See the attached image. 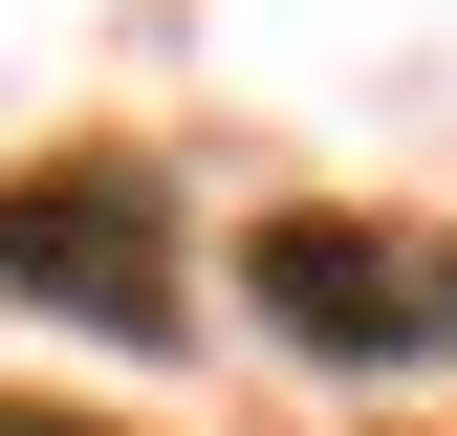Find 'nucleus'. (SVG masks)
<instances>
[{"label": "nucleus", "mask_w": 457, "mask_h": 436, "mask_svg": "<svg viewBox=\"0 0 457 436\" xmlns=\"http://www.w3.org/2000/svg\"><path fill=\"white\" fill-rule=\"evenodd\" d=\"M0 284L109 327V349H153L175 327V175H131V153H66V175L0 197Z\"/></svg>", "instance_id": "obj_2"}, {"label": "nucleus", "mask_w": 457, "mask_h": 436, "mask_svg": "<svg viewBox=\"0 0 457 436\" xmlns=\"http://www.w3.org/2000/svg\"><path fill=\"white\" fill-rule=\"evenodd\" d=\"M0 436H109V415H44V393H0Z\"/></svg>", "instance_id": "obj_3"}, {"label": "nucleus", "mask_w": 457, "mask_h": 436, "mask_svg": "<svg viewBox=\"0 0 457 436\" xmlns=\"http://www.w3.org/2000/svg\"><path fill=\"white\" fill-rule=\"evenodd\" d=\"M240 306H262L305 371H414V349H457V240H392V218L283 197L262 240H240Z\"/></svg>", "instance_id": "obj_1"}]
</instances>
